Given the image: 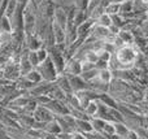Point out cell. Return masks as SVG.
I'll use <instances>...</instances> for the list:
<instances>
[{
    "instance_id": "obj_1",
    "label": "cell",
    "mask_w": 148,
    "mask_h": 139,
    "mask_svg": "<svg viewBox=\"0 0 148 139\" xmlns=\"http://www.w3.org/2000/svg\"><path fill=\"white\" fill-rule=\"evenodd\" d=\"M35 69L38 70V73L42 75V79H43L44 82H51L52 83L57 79V77H59V73H57L56 68L53 66L52 61L49 60V57L46 60V61L40 62Z\"/></svg>"
},
{
    "instance_id": "obj_2",
    "label": "cell",
    "mask_w": 148,
    "mask_h": 139,
    "mask_svg": "<svg viewBox=\"0 0 148 139\" xmlns=\"http://www.w3.org/2000/svg\"><path fill=\"white\" fill-rule=\"evenodd\" d=\"M36 27V14L23 9V34L25 36L35 34Z\"/></svg>"
},
{
    "instance_id": "obj_3",
    "label": "cell",
    "mask_w": 148,
    "mask_h": 139,
    "mask_svg": "<svg viewBox=\"0 0 148 139\" xmlns=\"http://www.w3.org/2000/svg\"><path fill=\"white\" fill-rule=\"evenodd\" d=\"M23 9H25V7L18 4L17 10L9 18L10 25H12V33H21V31L23 33Z\"/></svg>"
},
{
    "instance_id": "obj_4",
    "label": "cell",
    "mask_w": 148,
    "mask_h": 139,
    "mask_svg": "<svg viewBox=\"0 0 148 139\" xmlns=\"http://www.w3.org/2000/svg\"><path fill=\"white\" fill-rule=\"evenodd\" d=\"M33 117L35 121L43 122V124H47L48 121L55 118L53 113H52L48 108H46V107H43V105H36L35 111H34V113H33Z\"/></svg>"
},
{
    "instance_id": "obj_5",
    "label": "cell",
    "mask_w": 148,
    "mask_h": 139,
    "mask_svg": "<svg viewBox=\"0 0 148 139\" xmlns=\"http://www.w3.org/2000/svg\"><path fill=\"white\" fill-rule=\"evenodd\" d=\"M135 59V52L133 51V48L129 47H123L117 52V61L121 65H131Z\"/></svg>"
},
{
    "instance_id": "obj_6",
    "label": "cell",
    "mask_w": 148,
    "mask_h": 139,
    "mask_svg": "<svg viewBox=\"0 0 148 139\" xmlns=\"http://www.w3.org/2000/svg\"><path fill=\"white\" fill-rule=\"evenodd\" d=\"M42 47H44L43 40L36 34L25 36V42H23V48L25 49H27V51H38Z\"/></svg>"
},
{
    "instance_id": "obj_7",
    "label": "cell",
    "mask_w": 148,
    "mask_h": 139,
    "mask_svg": "<svg viewBox=\"0 0 148 139\" xmlns=\"http://www.w3.org/2000/svg\"><path fill=\"white\" fill-rule=\"evenodd\" d=\"M52 34H53L55 46H65V39H66L65 29L55 23L53 21H52Z\"/></svg>"
},
{
    "instance_id": "obj_8",
    "label": "cell",
    "mask_w": 148,
    "mask_h": 139,
    "mask_svg": "<svg viewBox=\"0 0 148 139\" xmlns=\"http://www.w3.org/2000/svg\"><path fill=\"white\" fill-rule=\"evenodd\" d=\"M52 21L57 25H60L61 27H66V23H68V12L65 9H62L61 7H57L55 8V12H53V17H52Z\"/></svg>"
},
{
    "instance_id": "obj_9",
    "label": "cell",
    "mask_w": 148,
    "mask_h": 139,
    "mask_svg": "<svg viewBox=\"0 0 148 139\" xmlns=\"http://www.w3.org/2000/svg\"><path fill=\"white\" fill-rule=\"evenodd\" d=\"M43 130L47 131V133H49V134H53V135H57L62 131L61 127H60V125H59V122H57V120H56V117H55L53 120H51V121L47 122Z\"/></svg>"
},
{
    "instance_id": "obj_10",
    "label": "cell",
    "mask_w": 148,
    "mask_h": 139,
    "mask_svg": "<svg viewBox=\"0 0 148 139\" xmlns=\"http://www.w3.org/2000/svg\"><path fill=\"white\" fill-rule=\"evenodd\" d=\"M17 8H18V3L16 1V0H8L7 4H5V8H4V16L10 18L14 14L16 10H17Z\"/></svg>"
},
{
    "instance_id": "obj_11",
    "label": "cell",
    "mask_w": 148,
    "mask_h": 139,
    "mask_svg": "<svg viewBox=\"0 0 148 139\" xmlns=\"http://www.w3.org/2000/svg\"><path fill=\"white\" fill-rule=\"evenodd\" d=\"M97 109H99V104L96 101H90L86 107H84V113L90 117H95L97 114Z\"/></svg>"
},
{
    "instance_id": "obj_12",
    "label": "cell",
    "mask_w": 148,
    "mask_h": 139,
    "mask_svg": "<svg viewBox=\"0 0 148 139\" xmlns=\"http://www.w3.org/2000/svg\"><path fill=\"white\" fill-rule=\"evenodd\" d=\"M23 78H26V79L29 81V82H31V83H34V85H38V83H40L42 81V75L38 73V70L36 69H34V70H31L29 74H26Z\"/></svg>"
},
{
    "instance_id": "obj_13",
    "label": "cell",
    "mask_w": 148,
    "mask_h": 139,
    "mask_svg": "<svg viewBox=\"0 0 148 139\" xmlns=\"http://www.w3.org/2000/svg\"><path fill=\"white\" fill-rule=\"evenodd\" d=\"M0 31L1 33H12V25H10V20L5 16L0 17Z\"/></svg>"
},
{
    "instance_id": "obj_14",
    "label": "cell",
    "mask_w": 148,
    "mask_h": 139,
    "mask_svg": "<svg viewBox=\"0 0 148 139\" xmlns=\"http://www.w3.org/2000/svg\"><path fill=\"white\" fill-rule=\"evenodd\" d=\"M27 60L34 68H36L39 65V59L38 55H36V51H27Z\"/></svg>"
},
{
    "instance_id": "obj_15",
    "label": "cell",
    "mask_w": 148,
    "mask_h": 139,
    "mask_svg": "<svg viewBox=\"0 0 148 139\" xmlns=\"http://www.w3.org/2000/svg\"><path fill=\"white\" fill-rule=\"evenodd\" d=\"M36 55H38L39 64H40V62L46 61V60L48 59V49H47L46 47H42V48H39L38 51H36Z\"/></svg>"
},
{
    "instance_id": "obj_16",
    "label": "cell",
    "mask_w": 148,
    "mask_h": 139,
    "mask_svg": "<svg viewBox=\"0 0 148 139\" xmlns=\"http://www.w3.org/2000/svg\"><path fill=\"white\" fill-rule=\"evenodd\" d=\"M16 1H17L20 5H22V7H26V4L29 3V0H16Z\"/></svg>"
},
{
    "instance_id": "obj_17",
    "label": "cell",
    "mask_w": 148,
    "mask_h": 139,
    "mask_svg": "<svg viewBox=\"0 0 148 139\" xmlns=\"http://www.w3.org/2000/svg\"><path fill=\"white\" fill-rule=\"evenodd\" d=\"M5 3V0H0V9H1V7H3V4Z\"/></svg>"
}]
</instances>
